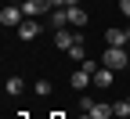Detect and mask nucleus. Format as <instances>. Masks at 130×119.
Listing matches in <instances>:
<instances>
[{
	"label": "nucleus",
	"instance_id": "f257e3e1",
	"mask_svg": "<svg viewBox=\"0 0 130 119\" xmlns=\"http://www.w3.org/2000/svg\"><path fill=\"white\" fill-rule=\"evenodd\" d=\"M101 61H105V69H112V72H119V69H126V50L123 47H108L105 54H101Z\"/></svg>",
	"mask_w": 130,
	"mask_h": 119
},
{
	"label": "nucleus",
	"instance_id": "f03ea898",
	"mask_svg": "<svg viewBox=\"0 0 130 119\" xmlns=\"http://www.w3.org/2000/svg\"><path fill=\"white\" fill-rule=\"evenodd\" d=\"M0 22H4L7 29H18V25L25 22V14H22V4H18V7H11V4H7L4 11H0Z\"/></svg>",
	"mask_w": 130,
	"mask_h": 119
},
{
	"label": "nucleus",
	"instance_id": "7ed1b4c3",
	"mask_svg": "<svg viewBox=\"0 0 130 119\" xmlns=\"http://www.w3.org/2000/svg\"><path fill=\"white\" fill-rule=\"evenodd\" d=\"M43 11H54L51 0H25V4H22V14H25V18H40Z\"/></svg>",
	"mask_w": 130,
	"mask_h": 119
},
{
	"label": "nucleus",
	"instance_id": "20e7f679",
	"mask_svg": "<svg viewBox=\"0 0 130 119\" xmlns=\"http://www.w3.org/2000/svg\"><path fill=\"white\" fill-rule=\"evenodd\" d=\"M76 43H79V36H76L72 29H58V32H54V47H58V50H69V47H76Z\"/></svg>",
	"mask_w": 130,
	"mask_h": 119
},
{
	"label": "nucleus",
	"instance_id": "39448f33",
	"mask_svg": "<svg viewBox=\"0 0 130 119\" xmlns=\"http://www.w3.org/2000/svg\"><path fill=\"white\" fill-rule=\"evenodd\" d=\"M18 36H22V40H32V36H40V22H36V18H25V22L18 25Z\"/></svg>",
	"mask_w": 130,
	"mask_h": 119
},
{
	"label": "nucleus",
	"instance_id": "423d86ee",
	"mask_svg": "<svg viewBox=\"0 0 130 119\" xmlns=\"http://www.w3.org/2000/svg\"><path fill=\"white\" fill-rule=\"evenodd\" d=\"M105 43L108 47H123L126 43V29H105Z\"/></svg>",
	"mask_w": 130,
	"mask_h": 119
},
{
	"label": "nucleus",
	"instance_id": "0eeeda50",
	"mask_svg": "<svg viewBox=\"0 0 130 119\" xmlns=\"http://www.w3.org/2000/svg\"><path fill=\"white\" fill-rule=\"evenodd\" d=\"M90 79H94V76H90L87 69H76V72L69 76V83H72V87H76V90H83V87H90Z\"/></svg>",
	"mask_w": 130,
	"mask_h": 119
},
{
	"label": "nucleus",
	"instance_id": "6e6552de",
	"mask_svg": "<svg viewBox=\"0 0 130 119\" xmlns=\"http://www.w3.org/2000/svg\"><path fill=\"white\" fill-rule=\"evenodd\" d=\"M65 14H69V25H87V11L83 7H65Z\"/></svg>",
	"mask_w": 130,
	"mask_h": 119
},
{
	"label": "nucleus",
	"instance_id": "1a4fd4ad",
	"mask_svg": "<svg viewBox=\"0 0 130 119\" xmlns=\"http://www.w3.org/2000/svg\"><path fill=\"white\" fill-rule=\"evenodd\" d=\"M4 90H7V94H11V97H18V94H22V90H25V83H22V76H11V79H7V83H4Z\"/></svg>",
	"mask_w": 130,
	"mask_h": 119
},
{
	"label": "nucleus",
	"instance_id": "9d476101",
	"mask_svg": "<svg viewBox=\"0 0 130 119\" xmlns=\"http://www.w3.org/2000/svg\"><path fill=\"white\" fill-rule=\"evenodd\" d=\"M51 25H54V29H65V25H69V14H65V7H54V11H51Z\"/></svg>",
	"mask_w": 130,
	"mask_h": 119
},
{
	"label": "nucleus",
	"instance_id": "9b49d317",
	"mask_svg": "<svg viewBox=\"0 0 130 119\" xmlns=\"http://www.w3.org/2000/svg\"><path fill=\"white\" fill-rule=\"evenodd\" d=\"M65 54H69V61H79V65H83V61H87V50H83V40H79L76 47H69V50H65Z\"/></svg>",
	"mask_w": 130,
	"mask_h": 119
},
{
	"label": "nucleus",
	"instance_id": "f8f14e48",
	"mask_svg": "<svg viewBox=\"0 0 130 119\" xmlns=\"http://www.w3.org/2000/svg\"><path fill=\"white\" fill-rule=\"evenodd\" d=\"M94 87H112V69H98L94 72Z\"/></svg>",
	"mask_w": 130,
	"mask_h": 119
},
{
	"label": "nucleus",
	"instance_id": "ddd939ff",
	"mask_svg": "<svg viewBox=\"0 0 130 119\" xmlns=\"http://www.w3.org/2000/svg\"><path fill=\"white\" fill-rule=\"evenodd\" d=\"M112 112H116V119H130V97L116 101V105H112Z\"/></svg>",
	"mask_w": 130,
	"mask_h": 119
},
{
	"label": "nucleus",
	"instance_id": "4468645a",
	"mask_svg": "<svg viewBox=\"0 0 130 119\" xmlns=\"http://www.w3.org/2000/svg\"><path fill=\"white\" fill-rule=\"evenodd\" d=\"M90 115H94V119H108V115H116V112H112V105H94Z\"/></svg>",
	"mask_w": 130,
	"mask_h": 119
},
{
	"label": "nucleus",
	"instance_id": "2eb2a0df",
	"mask_svg": "<svg viewBox=\"0 0 130 119\" xmlns=\"http://www.w3.org/2000/svg\"><path fill=\"white\" fill-rule=\"evenodd\" d=\"M51 90H54V87H51V83H47V79H36V97H47Z\"/></svg>",
	"mask_w": 130,
	"mask_h": 119
},
{
	"label": "nucleus",
	"instance_id": "dca6fc26",
	"mask_svg": "<svg viewBox=\"0 0 130 119\" xmlns=\"http://www.w3.org/2000/svg\"><path fill=\"white\" fill-rule=\"evenodd\" d=\"M79 69H87V72H90V76H94V72H98V61H94V58H87V61H83V65H79Z\"/></svg>",
	"mask_w": 130,
	"mask_h": 119
},
{
	"label": "nucleus",
	"instance_id": "f3484780",
	"mask_svg": "<svg viewBox=\"0 0 130 119\" xmlns=\"http://www.w3.org/2000/svg\"><path fill=\"white\" fill-rule=\"evenodd\" d=\"M119 11L126 14V18H130V0H119Z\"/></svg>",
	"mask_w": 130,
	"mask_h": 119
},
{
	"label": "nucleus",
	"instance_id": "a211bd4d",
	"mask_svg": "<svg viewBox=\"0 0 130 119\" xmlns=\"http://www.w3.org/2000/svg\"><path fill=\"white\" fill-rule=\"evenodd\" d=\"M51 7H65V0H51Z\"/></svg>",
	"mask_w": 130,
	"mask_h": 119
},
{
	"label": "nucleus",
	"instance_id": "6ab92c4d",
	"mask_svg": "<svg viewBox=\"0 0 130 119\" xmlns=\"http://www.w3.org/2000/svg\"><path fill=\"white\" fill-rule=\"evenodd\" d=\"M51 119H65V115H61V112H51Z\"/></svg>",
	"mask_w": 130,
	"mask_h": 119
},
{
	"label": "nucleus",
	"instance_id": "aec40b11",
	"mask_svg": "<svg viewBox=\"0 0 130 119\" xmlns=\"http://www.w3.org/2000/svg\"><path fill=\"white\" fill-rule=\"evenodd\" d=\"M126 43H130V29H126Z\"/></svg>",
	"mask_w": 130,
	"mask_h": 119
}]
</instances>
